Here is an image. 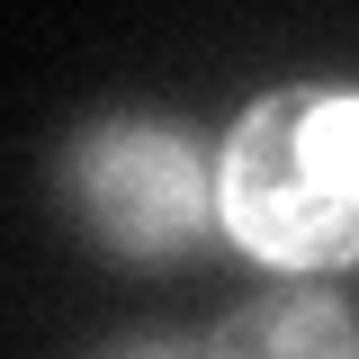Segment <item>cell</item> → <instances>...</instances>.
I'll use <instances>...</instances> for the list:
<instances>
[{"mask_svg": "<svg viewBox=\"0 0 359 359\" xmlns=\"http://www.w3.org/2000/svg\"><path fill=\"white\" fill-rule=\"evenodd\" d=\"M99 359H207V351H189V341H117V351H99Z\"/></svg>", "mask_w": 359, "mask_h": 359, "instance_id": "277c9868", "label": "cell"}, {"mask_svg": "<svg viewBox=\"0 0 359 359\" xmlns=\"http://www.w3.org/2000/svg\"><path fill=\"white\" fill-rule=\"evenodd\" d=\"M207 359H359V314L323 287H269L198 341Z\"/></svg>", "mask_w": 359, "mask_h": 359, "instance_id": "3957f363", "label": "cell"}, {"mask_svg": "<svg viewBox=\"0 0 359 359\" xmlns=\"http://www.w3.org/2000/svg\"><path fill=\"white\" fill-rule=\"evenodd\" d=\"M63 216L81 224L90 252L126 269L198 261L224 233L216 216V153L189 126L162 117H108L63 144Z\"/></svg>", "mask_w": 359, "mask_h": 359, "instance_id": "7a4b0ae2", "label": "cell"}, {"mask_svg": "<svg viewBox=\"0 0 359 359\" xmlns=\"http://www.w3.org/2000/svg\"><path fill=\"white\" fill-rule=\"evenodd\" d=\"M224 243L287 278L359 269V81H287L216 144Z\"/></svg>", "mask_w": 359, "mask_h": 359, "instance_id": "6da1fadb", "label": "cell"}]
</instances>
